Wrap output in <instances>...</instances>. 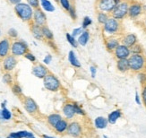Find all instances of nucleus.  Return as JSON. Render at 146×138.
<instances>
[{"mask_svg":"<svg viewBox=\"0 0 146 138\" xmlns=\"http://www.w3.org/2000/svg\"><path fill=\"white\" fill-rule=\"evenodd\" d=\"M102 31L106 37L120 35L123 31L121 21H118L110 16L108 19V21L102 25Z\"/></svg>","mask_w":146,"mask_h":138,"instance_id":"obj_1","label":"nucleus"},{"mask_svg":"<svg viewBox=\"0 0 146 138\" xmlns=\"http://www.w3.org/2000/svg\"><path fill=\"white\" fill-rule=\"evenodd\" d=\"M130 71L139 73L146 70V56L143 54H132L128 58Z\"/></svg>","mask_w":146,"mask_h":138,"instance_id":"obj_2","label":"nucleus"},{"mask_svg":"<svg viewBox=\"0 0 146 138\" xmlns=\"http://www.w3.org/2000/svg\"><path fill=\"white\" fill-rule=\"evenodd\" d=\"M130 1L129 0H122L119 4L112 11L110 16L117 19L118 21H123L125 18L128 16V9H129Z\"/></svg>","mask_w":146,"mask_h":138,"instance_id":"obj_3","label":"nucleus"},{"mask_svg":"<svg viewBox=\"0 0 146 138\" xmlns=\"http://www.w3.org/2000/svg\"><path fill=\"white\" fill-rule=\"evenodd\" d=\"M15 11L16 15L20 17L23 21L29 22L31 20L33 16L34 11L33 10V7L29 4L25 3H20L15 6Z\"/></svg>","mask_w":146,"mask_h":138,"instance_id":"obj_4","label":"nucleus"},{"mask_svg":"<svg viewBox=\"0 0 146 138\" xmlns=\"http://www.w3.org/2000/svg\"><path fill=\"white\" fill-rule=\"evenodd\" d=\"M122 0H96L95 8H96L97 12H103L110 15L112 11L115 9L117 5Z\"/></svg>","mask_w":146,"mask_h":138,"instance_id":"obj_5","label":"nucleus"},{"mask_svg":"<svg viewBox=\"0 0 146 138\" xmlns=\"http://www.w3.org/2000/svg\"><path fill=\"white\" fill-rule=\"evenodd\" d=\"M43 84L44 87L50 92H56L61 86L59 80L52 74H48L43 78Z\"/></svg>","mask_w":146,"mask_h":138,"instance_id":"obj_6","label":"nucleus"},{"mask_svg":"<svg viewBox=\"0 0 146 138\" xmlns=\"http://www.w3.org/2000/svg\"><path fill=\"white\" fill-rule=\"evenodd\" d=\"M143 14V5L137 1H130L128 9V17L132 20H136Z\"/></svg>","mask_w":146,"mask_h":138,"instance_id":"obj_7","label":"nucleus"},{"mask_svg":"<svg viewBox=\"0 0 146 138\" xmlns=\"http://www.w3.org/2000/svg\"><path fill=\"white\" fill-rule=\"evenodd\" d=\"M28 51V46L24 41L22 40H16L13 42L11 45V52L13 56H23Z\"/></svg>","mask_w":146,"mask_h":138,"instance_id":"obj_8","label":"nucleus"},{"mask_svg":"<svg viewBox=\"0 0 146 138\" xmlns=\"http://www.w3.org/2000/svg\"><path fill=\"white\" fill-rule=\"evenodd\" d=\"M113 55H114V58L117 60V59L128 58L129 56L132 55V53H131L130 48L126 47V46H125V45H123V44L120 43L119 45L117 46V48L114 50Z\"/></svg>","mask_w":146,"mask_h":138,"instance_id":"obj_9","label":"nucleus"},{"mask_svg":"<svg viewBox=\"0 0 146 138\" xmlns=\"http://www.w3.org/2000/svg\"><path fill=\"white\" fill-rule=\"evenodd\" d=\"M104 43H105V47L106 49L109 52L113 53L114 50H115L117 46L120 43V37L118 36H110V37H105L104 39Z\"/></svg>","mask_w":146,"mask_h":138,"instance_id":"obj_10","label":"nucleus"},{"mask_svg":"<svg viewBox=\"0 0 146 138\" xmlns=\"http://www.w3.org/2000/svg\"><path fill=\"white\" fill-rule=\"evenodd\" d=\"M67 134L74 137H79L82 135V127L77 121H73L68 124Z\"/></svg>","mask_w":146,"mask_h":138,"instance_id":"obj_11","label":"nucleus"},{"mask_svg":"<svg viewBox=\"0 0 146 138\" xmlns=\"http://www.w3.org/2000/svg\"><path fill=\"white\" fill-rule=\"evenodd\" d=\"M120 42L126 47L132 48L138 43V38L135 33H125L122 37H120Z\"/></svg>","mask_w":146,"mask_h":138,"instance_id":"obj_12","label":"nucleus"},{"mask_svg":"<svg viewBox=\"0 0 146 138\" xmlns=\"http://www.w3.org/2000/svg\"><path fill=\"white\" fill-rule=\"evenodd\" d=\"M33 20H34V24L42 27L47 23V17L46 15L40 8H38L33 13Z\"/></svg>","mask_w":146,"mask_h":138,"instance_id":"obj_13","label":"nucleus"},{"mask_svg":"<svg viewBox=\"0 0 146 138\" xmlns=\"http://www.w3.org/2000/svg\"><path fill=\"white\" fill-rule=\"evenodd\" d=\"M17 64V60L15 56H7L3 60V66L5 71H12L15 67Z\"/></svg>","mask_w":146,"mask_h":138,"instance_id":"obj_14","label":"nucleus"},{"mask_svg":"<svg viewBox=\"0 0 146 138\" xmlns=\"http://www.w3.org/2000/svg\"><path fill=\"white\" fill-rule=\"evenodd\" d=\"M33 74L38 78H44L48 74V69L45 66L41 64H38L33 67Z\"/></svg>","mask_w":146,"mask_h":138,"instance_id":"obj_15","label":"nucleus"},{"mask_svg":"<svg viewBox=\"0 0 146 138\" xmlns=\"http://www.w3.org/2000/svg\"><path fill=\"white\" fill-rule=\"evenodd\" d=\"M10 42L8 39H3L0 40V58H5L10 51Z\"/></svg>","mask_w":146,"mask_h":138,"instance_id":"obj_16","label":"nucleus"},{"mask_svg":"<svg viewBox=\"0 0 146 138\" xmlns=\"http://www.w3.org/2000/svg\"><path fill=\"white\" fill-rule=\"evenodd\" d=\"M63 114L67 119L73 118L75 115L74 103H66L63 107Z\"/></svg>","mask_w":146,"mask_h":138,"instance_id":"obj_17","label":"nucleus"},{"mask_svg":"<svg viewBox=\"0 0 146 138\" xmlns=\"http://www.w3.org/2000/svg\"><path fill=\"white\" fill-rule=\"evenodd\" d=\"M117 65V69L121 73H125L130 71L129 68V63H128V58L125 59H117L116 62Z\"/></svg>","mask_w":146,"mask_h":138,"instance_id":"obj_18","label":"nucleus"},{"mask_svg":"<svg viewBox=\"0 0 146 138\" xmlns=\"http://www.w3.org/2000/svg\"><path fill=\"white\" fill-rule=\"evenodd\" d=\"M24 108L29 113H34L38 110V105L31 98H27L24 100Z\"/></svg>","mask_w":146,"mask_h":138,"instance_id":"obj_19","label":"nucleus"},{"mask_svg":"<svg viewBox=\"0 0 146 138\" xmlns=\"http://www.w3.org/2000/svg\"><path fill=\"white\" fill-rule=\"evenodd\" d=\"M7 138H35L33 133L28 131H19L15 133H11Z\"/></svg>","mask_w":146,"mask_h":138,"instance_id":"obj_20","label":"nucleus"},{"mask_svg":"<svg viewBox=\"0 0 146 138\" xmlns=\"http://www.w3.org/2000/svg\"><path fill=\"white\" fill-rule=\"evenodd\" d=\"M122 116V112L120 109H116L112 111L111 113H110L109 117H108V121H109V123L110 124H115L118 119L121 117Z\"/></svg>","mask_w":146,"mask_h":138,"instance_id":"obj_21","label":"nucleus"},{"mask_svg":"<svg viewBox=\"0 0 146 138\" xmlns=\"http://www.w3.org/2000/svg\"><path fill=\"white\" fill-rule=\"evenodd\" d=\"M90 33L88 31H84L77 39L78 44L81 46H86L89 40H90Z\"/></svg>","mask_w":146,"mask_h":138,"instance_id":"obj_22","label":"nucleus"},{"mask_svg":"<svg viewBox=\"0 0 146 138\" xmlns=\"http://www.w3.org/2000/svg\"><path fill=\"white\" fill-rule=\"evenodd\" d=\"M68 61L73 66H74L76 68H80L81 67V63L78 60L77 56H76L75 53L73 51V50H70L69 53H68Z\"/></svg>","mask_w":146,"mask_h":138,"instance_id":"obj_23","label":"nucleus"},{"mask_svg":"<svg viewBox=\"0 0 146 138\" xmlns=\"http://www.w3.org/2000/svg\"><path fill=\"white\" fill-rule=\"evenodd\" d=\"M108 118H105L104 117H98L95 118L94 120V124H95V127L98 129H104L107 127L108 125Z\"/></svg>","mask_w":146,"mask_h":138,"instance_id":"obj_24","label":"nucleus"},{"mask_svg":"<svg viewBox=\"0 0 146 138\" xmlns=\"http://www.w3.org/2000/svg\"><path fill=\"white\" fill-rule=\"evenodd\" d=\"M67 127H68V123L66 120H65V119H61V120H59L58 122V124L54 127L55 130L58 132V133H60V134L67 131Z\"/></svg>","mask_w":146,"mask_h":138,"instance_id":"obj_25","label":"nucleus"},{"mask_svg":"<svg viewBox=\"0 0 146 138\" xmlns=\"http://www.w3.org/2000/svg\"><path fill=\"white\" fill-rule=\"evenodd\" d=\"M31 33H33V35L35 39L37 40H41L43 38V34H42V30L41 27L39 26V25L33 24L31 26Z\"/></svg>","mask_w":146,"mask_h":138,"instance_id":"obj_26","label":"nucleus"},{"mask_svg":"<svg viewBox=\"0 0 146 138\" xmlns=\"http://www.w3.org/2000/svg\"><path fill=\"white\" fill-rule=\"evenodd\" d=\"M61 119H62V117L59 114L55 113V114H51L48 117V122L50 125H52V127H54L55 125L58 124V122L59 120H61Z\"/></svg>","mask_w":146,"mask_h":138,"instance_id":"obj_27","label":"nucleus"},{"mask_svg":"<svg viewBox=\"0 0 146 138\" xmlns=\"http://www.w3.org/2000/svg\"><path fill=\"white\" fill-rule=\"evenodd\" d=\"M110 17V15L109 14H106V13H103V12H97V20H98V23L101 25H103Z\"/></svg>","mask_w":146,"mask_h":138,"instance_id":"obj_28","label":"nucleus"},{"mask_svg":"<svg viewBox=\"0 0 146 138\" xmlns=\"http://www.w3.org/2000/svg\"><path fill=\"white\" fill-rule=\"evenodd\" d=\"M40 5L46 12H54L55 6L48 0H40Z\"/></svg>","mask_w":146,"mask_h":138,"instance_id":"obj_29","label":"nucleus"},{"mask_svg":"<svg viewBox=\"0 0 146 138\" xmlns=\"http://www.w3.org/2000/svg\"><path fill=\"white\" fill-rule=\"evenodd\" d=\"M41 30H42V34H43V37L46 38L48 40H53V33L52 31H50L46 25H44V26L41 27Z\"/></svg>","mask_w":146,"mask_h":138,"instance_id":"obj_30","label":"nucleus"},{"mask_svg":"<svg viewBox=\"0 0 146 138\" xmlns=\"http://www.w3.org/2000/svg\"><path fill=\"white\" fill-rule=\"evenodd\" d=\"M131 53L132 54H143L144 53V49L143 47L142 46V44L140 43H136L135 45H134L132 48H130Z\"/></svg>","mask_w":146,"mask_h":138,"instance_id":"obj_31","label":"nucleus"},{"mask_svg":"<svg viewBox=\"0 0 146 138\" xmlns=\"http://www.w3.org/2000/svg\"><path fill=\"white\" fill-rule=\"evenodd\" d=\"M66 40H67V41H68V43L70 44V45L73 47V48H78V41H77V40L75 39V38L72 35V34H70V33H66Z\"/></svg>","mask_w":146,"mask_h":138,"instance_id":"obj_32","label":"nucleus"},{"mask_svg":"<svg viewBox=\"0 0 146 138\" xmlns=\"http://www.w3.org/2000/svg\"><path fill=\"white\" fill-rule=\"evenodd\" d=\"M58 3L60 4V5H61L62 7L64 8L66 12H68L69 9H70V8L72 7V6H73V5H72V3H71L70 0H59Z\"/></svg>","mask_w":146,"mask_h":138,"instance_id":"obj_33","label":"nucleus"},{"mask_svg":"<svg viewBox=\"0 0 146 138\" xmlns=\"http://www.w3.org/2000/svg\"><path fill=\"white\" fill-rule=\"evenodd\" d=\"M137 78L143 85H145L146 84V71L144 70V71L137 73Z\"/></svg>","mask_w":146,"mask_h":138,"instance_id":"obj_34","label":"nucleus"},{"mask_svg":"<svg viewBox=\"0 0 146 138\" xmlns=\"http://www.w3.org/2000/svg\"><path fill=\"white\" fill-rule=\"evenodd\" d=\"M92 23V20L91 19V17H89V16H85L84 17V20H82V29H86L88 28L90 25Z\"/></svg>","mask_w":146,"mask_h":138,"instance_id":"obj_35","label":"nucleus"},{"mask_svg":"<svg viewBox=\"0 0 146 138\" xmlns=\"http://www.w3.org/2000/svg\"><path fill=\"white\" fill-rule=\"evenodd\" d=\"M74 111H75V114H76V115L85 116V112H84V110L82 109L77 103H74Z\"/></svg>","mask_w":146,"mask_h":138,"instance_id":"obj_36","label":"nucleus"},{"mask_svg":"<svg viewBox=\"0 0 146 138\" xmlns=\"http://www.w3.org/2000/svg\"><path fill=\"white\" fill-rule=\"evenodd\" d=\"M2 115H3V118L5 119V120H9V119L11 118V117H12L11 112L6 108L2 109Z\"/></svg>","mask_w":146,"mask_h":138,"instance_id":"obj_37","label":"nucleus"},{"mask_svg":"<svg viewBox=\"0 0 146 138\" xmlns=\"http://www.w3.org/2000/svg\"><path fill=\"white\" fill-rule=\"evenodd\" d=\"M84 31V30L82 29V27L75 28V29H74V30H73V31H72V35H73L74 38L79 37V36L82 33V31Z\"/></svg>","mask_w":146,"mask_h":138,"instance_id":"obj_38","label":"nucleus"},{"mask_svg":"<svg viewBox=\"0 0 146 138\" xmlns=\"http://www.w3.org/2000/svg\"><path fill=\"white\" fill-rule=\"evenodd\" d=\"M68 14H69V15H70V17L73 19L74 21L76 20V18H77V15H76V10H75V7H74V5L72 6L70 9H69Z\"/></svg>","mask_w":146,"mask_h":138,"instance_id":"obj_39","label":"nucleus"},{"mask_svg":"<svg viewBox=\"0 0 146 138\" xmlns=\"http://www.w3.org/2000/svg\"><path fill=\"white\" fill-rule=\"evenodd\" d=\"M28 4L31 6V7L38 9L40 6V1L39 0H27Z\"/></svg>","mask_w":146,"mask_h":138,"instance_id":"obj_40","label":"nucleus"},{"mask_svg":"<svg viewBox=\"0 0 146 138\" xmlns=\"http://www.w3.org/2000/svg\"><path fill=\"white\" fill-rule=\"evenodd\" d=\"M24 56H25V58H27V59H28L29 61H31V62H35V61H36L35 56H34L33 54H31V53L27 52L26 54L24 55Z\"/></svg>","mask_w":146,"mask_h":138,"instance_id":"obj_41","label":"nucleus"},{"mask_svg":"<svg viewBox=\"0 0 146 138\" xmlns=\"http://www.w3.org/2000/svg\"><path fill=\"white\" fill-rule=\"evenodd\" d=\"M142 100L143 105L146 107V84L143 86V90H142Z\"/></svg>","mask_w":146,"mask_h":138,"instance_id":"obj_42","label":"nucleus"},{"mask_svg":"<svg viewBox=\"0 0 146 138\" xmlns=\"http://www.w3.org/2000/svg\"><path fill=\"white\" fill-rule=\"evenodd\" d=\"M8 35L12 38H16L18 36V33H17V31L14 28H11L8 30Z\"/></svg>","mask_w":146,"mask_h":138,"instance_id":"obj_43","label":"nucleus"},{"mask_svg":"<svg viewBox=\"0 0 146 138\" xmlns=\"http://www.w3.org/2000/svg\"><path fill=\"white\" fill-rule=\"evenodd\" d=\"M13 92H14L15 94H17V95H19V94H22V89L21 87L19 86L18 84H15L14 86H13Z\"/></svg>","mask_w":146,"mask_h":138,"instance_id":"obj_44","label":"nucleus"},{"mask_svg":"<svg viewBox=\"0 0 146 138\" xmlns=\"http://www.w3.org/2000/svg\"><path fill=\"white\" fill-rule=\"evenodd\" d=\"M3 81H4V83H5V84H10L11 82H12V76H11V74H5L4 76H3Z\"/></svg>","mask_w":146,"mask_h":138,"instance_id":"obj_45","label":"nucleus"},{"mask_svg":"<svg viewBox=\"0 0 146 138\" xmlns=\"http://www.w3.org/2000/svg\"><path fill=\"white\" fill-rule=\"evenodd\" d=\"M90 72H91V75L92 78H95L96 76V73H97V67L94 66H90Z\"/></svg>","mask_w":146,"mask_h":138,"instance_id":"obj_46","label":"nucleus"},{"mask_svg":"<svg viewBox=\"0 0 146 138\" xmlns=\"http://www.w3.org/2000/svg\"><path fill=\"white\" fill-rule=\"evenodd\" d=\"M51 60H52V56H50V55H47L45 58H44V60H43V62L45 63V64H47V65H48L50 62H51Z\"/></svg>","mask_w":146,"mask_h":138,"instance_id":"obj_47","label":"nucleus"},{"mask_svg":"<svg viewBox=\"0 0 146 138\" xmlns=\"http://www.w3.org/2000/svg\"><path fill=\"white\" fill-rule=\"evenodd\" d=\"M135 102H136L138 105H141V103H142V102H141V98H140V96H139V93H138L137 92H135Z\"/></svg>","mask_w":146,"mask_h":138,"instance_id":"obj_48","label":"nucleus"},{"mask_svg":"<svg viewBox=\"0 0 146 138\" xmlns=\"http://www.w3.org/2000/svg\"><path fill=\"white\" fill-rule=\"evenodd\" d=\"M8 1H9L11 4L15 5H18V4H20L22 0H8Z\"/></svg>","mask_w":146,"mask_h":138,"instance_id":"obj_49","label":"nucleus"},{"mask_svg":"<svg viewBox=\"0 0 146 138\" xmlns=\"http://www.w3.org/2000/svg\"><path fill=\"white\" fill-rule=\"evenodd\" d=\"M143 28L146 30V17L144 18V20H143Z\"/></svg>","mask_w":146,"mask_h":138,"instance_id":"obj_50","label":"nucleus"},{"mask_svg":"<svg viewBox=\"0 0 146 138\" xmlns=\"http://www.w3.org/2000/svg\"><path fill=\"white\" fill-rule=\"evenodd\" d=\"M0 120H4L3 115H2V110H0Z\"/></svg>","mask_w":146,"mask_h":138,"instance_id":"obj_51","label":"nucleus"},{"mask_svg":"<svg viewBox=\"0 0 146 138\" xmlns=\"http://www.w3.org/2000/svg\"><path fill=\"white\" fill-rule=\"evenodd\" d=\"M43 138H54V137H51V136H48V135H43L42 136Z\"/></svg>","mask_w":146,"mask_h":138,"instance_id":"obj_52","label":"nucleus"},{"mask_svg":"<svg viewBox=\"0 0 146 138\" xmlns=\"http://www.w3.org/2000/svg\"><path fill=\"white\" fill-rule=\"evenodd\" d=\"M143 12H146V5H143Z\"/></svg>","mask_w":146,"mask_h":138,"instance_id":"obj_53","label":"nucleus"},{"mask_svg":"<svg viewBox=\"0 0 146 138\" xmlns=\"http://www.w3.org/2000/svg\"><path fill=\"white\" fill-rule=\"evenodd\" d=\"M70 1H71V2H74V0H70Z\"/></svg>","mask_w":146,"mask_h":138,"instance_id":"obj_54","label":"nucleus"},{"mask_svg":"<svg viewBox=\"0 0 146 138\" xmlns=\"http://www.w3.org/2000/svg\"><path fill=\"white\" fill-rule=\"evenodd\" d=\"M56 2H58V1H59V0H56Z\"/></svg>","mask_w":146,"mask_h":138,"instance_id":"obj_55","label":"nucleus"}]
</instances>
